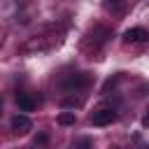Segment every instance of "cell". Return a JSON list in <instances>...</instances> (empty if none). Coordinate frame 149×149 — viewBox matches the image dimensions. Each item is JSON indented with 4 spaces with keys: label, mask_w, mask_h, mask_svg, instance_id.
<instances>
[{
    "label": "cell",
    "mask_w": 149,
    "mask_h": 149,
    "mask_svg": "<svg viewBox=\"0 0 149 149\" xmlns=\"http://www.w3.org/2000/svg\"><path fill=\"white\" fill-rule=\"evenodd\" d=\"M86 84H88V74L86 72H77V74H70L63 81V88L65 91H77V88H84Z\"/></svg>",
    "instance_id": "obj_2"
},
{
    "label": "cell",
    "mask_w": 149,
    "mask_h": 149,
    "mask_svg": "<svg viewBox=\"0 0 149 149\" xmlns=\"http://www.w3.org/2000/svg\"><path fill=\"white\" fill-rule=\"evenodd\" d=\"M30 128H33V121H30L26 114H16V116L12 119V130H14L16 135H26Z\"/></svg>",
    "instance_id": "obj_4"
},
{
    "label": "cell",
    "mask_w": 149,
    "mask_h": 149,
    "mask_svg": "<svg viewBox=\"0 0 149 149\" xmlns=\"http://www.w3.org/2000/svg\"><path fill=\"white\" fill-rule=\"evenodd\" d=\"M16 105H19L21 112H33V109L37 107V100H35L30 93H21V95L16 98Z\"/></svg>",
    "instance_id": "obj_5"
},
{
    "label": "cell",
    "mask_w": 149,
    "mask_h": 149,
    "mask_svg": "<svg viewBox=\"0 0 149 149\" xmlns=\"http://www.w3.org/2000/svg\"><path fill=\"white\" fill-rule=\"evenodd\" d=\"M121 2H123V0H105V7H109V9H116V7H121Z\"/></svg>",
    "instance_id": "obj_7"
},
{
    "label": "cell",
    "mask_w": 149,
    "mask_h": 149,
    "mask_svg": "<svg viewBox=\"0 0 149 149\" xmlns=\"http://www.w3.org/2000/svg\"><path fill=\"white\" fill-rule=\"evenodd\" d=\"M74 121H77L74 112H61V114H58V123H61V126H72Z\"/></svg>",
    "instance_id": "obj_6"
},
{
    "label": "cell",
    "mask_w": 149,
    "mask_h": 149,
    "mask_svg": "<svg viewBox=\"0 0 149 149\" xmlns=\"http://www.w3.org/2000/svg\"><path fill=\"white\" fill-rule=\"evenodd\" d=\"M123 40L126 42H147L149 40V30L147 28H142V26H135V28H128L126 33H123Z\"/></svg>",
    "instance_id": "obj_3"
},
{
    "label": "cell",
    "mask_w": 149,
    "mask_h": 149,
    "mask_svg": "<svg viewBox=\"0 0 149 149\" xmlns=\"http://www.w3.org/2000/svg\"><path fill=\"white\" fill-rule=\"evenodd\" d=\"M142 126H144V128H149V109H147V114L142 116Z\"/></svg>",
    "instance_id": "obj_8"
},
{
    "label": "cell",
    "mask_w": 149,
    "mask_h": 149,
    "mask_svg": "<svg viewBox=\"0 0 149 149\" xmlns=\"http://www.w3.org/2000/svg\"><path fill=\"white\" fill-rule=\"evenodd\" d=\"M112 121H116V112L112 107H102V109L91 114V123L93 126H109Z\"/></svg>",
    "instance_id": "obj_1"
}]
</instances>
